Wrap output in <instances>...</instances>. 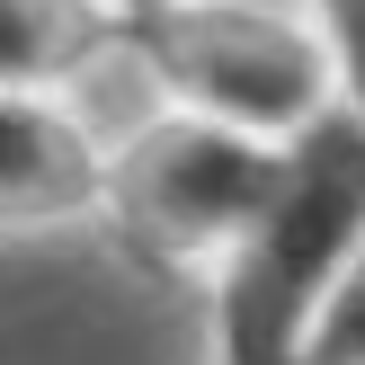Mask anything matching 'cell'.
Returning a JSON list of instances; mask_svg holds the SVG:
<instances>
[{
  "label": "cell",
  "mask_w": 365,
  "mask_h": 365,
  "mask_svg": "<svg viewBox=\"0 0 365 365\" xmlns=\"http://www.w3.org/2000/svg\"><path fill=\"white\" fill-rule=\"evenodd\" d=\"M356 241H365V107L339 98L285 143L277 196L214 259L205 365H303L312 321L339 267L356 259Z\"/></svg>",
  "instance_id": "1"
},
{
  "label": "cell",
  "mask_w": 365,
  "mask_h": 365,
  "mask_svg": "<svg viewBox=\"0 0 365 365\" xmlns=\"http://www.w3.org/2000/svg\"><path fill=\"white\" fill-rule=\"evenodd\" d=\"M125 53L170 89V107H196V116L250 125L277 143H294L312 116L348 98L330 27L277 0H170V9L134 18Z\"/></svg>",
  "instance_id": "2"
},
{
  "label": "cell",
  "mask_w": 365,
  "mask_h": 365,
  "mask_svg": "<svg viewBox=\"0 0 365 365\" xmlns=\"http://www.w3.org/2000/svg\"><path fill=\"white\" fill-rule=\"evenodd\" d=\"M285 178V143L250 134V125L196 116V107H170L160 125H143L116 160H107V214L125 250L160 267H205L259 223V205Z\"/></svg>",
  "instance_id": "3"
},
{
  "label": "cell",
  "mask_w": 365,
  "mask_h": 365,
  "mask_svg": "<svg viewBox=\"0 0 365 365\" xmlns=\"http://www.w3.org/2000/svg\"><path fill=\"white\" fill-rule=\"evenodd\" d=\"M107 143L53 89H0V232H63L107 214Z\"/></svg>",
  "instance_id": "4"
},
{
  "label": "cell",
  "mask_w": 365,
  "mask_h": 365,
  "mask_svg": "<svg viewBox=\"0 0 365 365\" xmlns=\"http://www.w3.org/2000/svg\"><path fill=\"white\" fill-rule=\"evenodd\" d=\"M125 36L134 18L116 0H0V89H71Z\"/></svg>",
  "instance_id": "5"
},
{
  "label": "cell",
  "mask_w": 365,
  "mask_h": 365,
  "mask_svg": "<svg viewBox=\"0 0 365 365\" xmlns=\"http://www.w3.org/2000/svg\"><path fill=\"white\" fill-rule=\"evenodd\" d=\"M303 365H365V241H356V259L339 267L330 303H321V321H312Z\"/></svg>",
  "instance_id": "6"
},
{
  "label": "cell",
  "mask_w": 365,
  "mask_h": 365,
  "mask_svg": "<svg viewBox=\"0 0 365 365\" xmlns=\"http://www.w3.org/2000/svg\"><path fill=\"white\" fill-rule=\"evenodd\" d=\"M303 9L330 27V45H339V71H348V98L365 107V0H303Z\"/></svg>",
  "instance_id": "7"
},
{
  "label": "cell",
  "mask_w": 365,
  "mask_h": 365,
  "mask_svg": "<svg viewBox=\"0 0 365 365\" xmlns=\"http://www.w3.org/2000/svg\"><path fill=\"white\" fill-rule=\"evenodd\" d=\"M116 9H125V18H152V9H170V0H116Z\"/></svg>",
  "instance_id": "8"
}]
</instances>
